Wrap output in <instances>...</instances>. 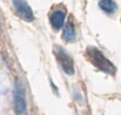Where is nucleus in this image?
Returning <instances> with one entry per match:
<instances>
[{"label":"nucleus","instance_id":"nucleus-1","mask_svg":"<svg viewBox=\"0 0 121 115\" xmlns=\"http://www.w3.org/2000/svg\"><path fill=\"white\" fill-rule=\"evenodd\" d=\"M87 54H88V58H89L91 62H92L95 67H98L99 69H101L102 72H105V73H107V74H111V75L115 74L117 69H115L114 65H113L100 51H98L96 48L91 47V48H88Z\"/></svg>","mask_w":121,"mask_h":115},{"label":"nucleus","instance_id":"nucleus-5","mask_svg":"<svg viewBox=\"0 0 121 115\" xmlns=\"http://www.w3.org/2000/svg\"><path fill=\"white\" fill-rule=\"evenodd\" d=\"M65 18H66V14L65 12L62 11H55L51 14V18H49V21H51V25L54 30H60L62 26H64V22H65Z\"/></svg>","mask_w":121,"mask_h":115},{"label":"nucleus","instance_id":"nucleus-6","mask_svg":"<svg viewBox=\"0 0 121 115\" xmlns=\"http://www.w3.org/2000/svg\"><path fill=\"white\" fill-rule=\"evenodd\" d=\"M99 6H100V8H101L104 12H106V13H108V14L114 13V12L117 11V8H118L115 1H113V0H101V1L99 2Z\"/></svg>","mask_w":121,"mask_h":115},{"label":"nucleus","instance_id":"nucleus-4","mask_svg":"<svg viewBox=\"0 0 121 115\" xmlns=\"http://www.w3.org/2000/svg\"><path fill=\"white\" fill-rule=\"evenodd\" d=\"M12 4L18 13L19 17H21L26 21H32L34 19L33 11L31 6L26 2V0H12Z\"/></svg>","mask_w":121,"mask_h":115},{"label":"nucleus","instance_id":"nucleus-2","mask_svg":"<svg viewBox=\"0 0 121 115\" xmlns=\"http://www.w3.org/2000/svg\"><path fill=\"white\" fill-rule=\"evenodd\" d=\"M55 55H56V60H58L59 65L61 66V68L64 69V72L66 74H68V75L74 74V64H73V60L66 53V51L62 49L61 47H56L55 48Z\"/></svg>","mask_w":121,"mask_h":115},{"label":"nucleus","instance_id":"nucleus-3","mask_svg":"<svg viewBox=\"0 0 121 115\" xmlns=\"http://www.w3.org/2000/svg\"><path fill=\"white\" fill-rule=\"evenodd\" d=\"M14 108L18 115L26 114V100L24 94V88L20 82H17L14 90Z\"/></svg>","mask_w":121,"mask_h":115},{"label":"nucleus","instance_id":"nucleus-7","mask_svg":"<svg viewBox=\"0 0 121 115\" xmlns=\"http://www.w3.org/2000/svg\"><path fill=\"white\" fill-rule=\"evenodd\" d=\"M62 37H64V39H65L66 41H68V42L75 40V37H77V34H75V28H74V26H73V24H72L71 21L65 26Z\"/></svg>","mask_w":121,"mask_h":115}]
</instances>
